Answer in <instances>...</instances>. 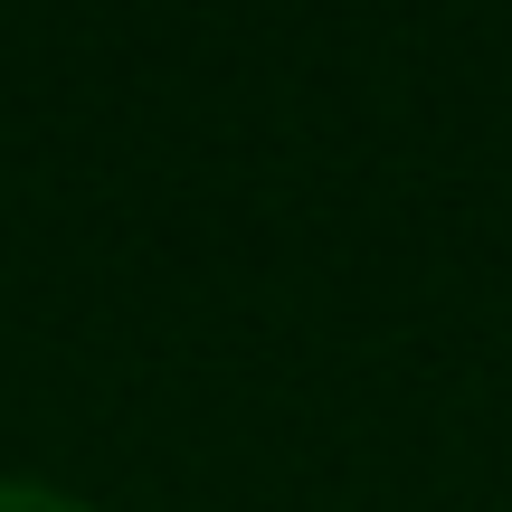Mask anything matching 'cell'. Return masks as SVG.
<instances>
[{
	"label": "cell",
	"instance_id": "6da1fadb",
	"mask_svg": "<svg viewBox=\"0 0 512 512\" xmlns=\"http://www.w3.org/2000/svg\"><path fill=\"white\" fill-rule=\"evenodd\" d=\"M0 512H95V503L57 494V484H29V475H0Z\"/></svg>",
	"mask_w": 512,
	"mask_h": 512
}]
</instances>
